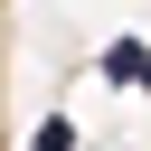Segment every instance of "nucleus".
<instances>
[{
  "mask_svg": "<svg viewBox=\"0 0 151 151\" xmlns=\"http://www.w3.org/2000/svg\"><path fill=\"white\" fill-rule=\"evenodd\" d=\"M132 85H151V57H142V76H132Z\"/></svg>",
  "mask_w": 151,
  "mask_h": 151,
  "instance_id": "obj_3",
  "label": "nucleus"
},
{
  "mask_svg": "<svg viewBox=\"0 0 151 151\" xmlns=\"http://www.w3.org/2000/svg\"><path fill=\"white\" fill-rule=\"evenodd\" d=\"M28 151H76V123H66V113H47V123L28 132Z\"/></svg>",
  "mask_w": 151,
  "mask_h": 151,
  "instance_id": "obj_2",
  "label": "nucleus"
},
{
  "mask_svg": "<svg viewBox=\"0 0 151 151\" xmlns=\"http://www.w3.org/2000/svg\"><path fill=\"white\" fill-rule=\"evenodd\" d=\"M142 57H151L142 38H113V47H104V76H113V85H132V76H142Z\"/></svg>",
  "mask_w": 151,
  "mask_h": 151,
  "instance_id": "obj_1",
  "label": "nucleus"
}]
</instances>
